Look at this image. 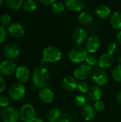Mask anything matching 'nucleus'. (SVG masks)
Instances as JSON below:
<instances>
[{"label": "nucleus", "mask_w": 121, "mask_h": 122, "mask_svg": "<svg viewBox=\"0 0 121 122\" xmlns=\"http://www.w3.org/2000/svg\"><path fill=\"white\" fill-rule=\"evenodd\" d=\"M51 76L48 69L44 66L36 68L32 74V81L34 86L37 88L44 89L49 84Z\"/></svg>", "instance_id": "1"}, {"label": "nucleus", "mask_w": 121, "mask_h": 122, "mask_svg": "<svg viewBox=\"0 0 121 122\" xmlns=\"http://www.w3.org/2000/svg\"><path fill=\"white\" fill-rule=\"evenodd\" d=\"M78 83L77 82L76 79L71 76H67L62 80L63 87L68 92H73L76 89L78 88Z\"/></svg>", "instance_id": "16"}, {"label": "nucleus", "mask_w": 121, "mask_h": 122, "mask_svg": "<svg viewBox=\"0 0 121 122\" xmlns=\"http://www.w3.org/2000/svg\"><path fill=\"white\" fill-rule=\"evenodd\" d=\"M19 117L24 122H34L36 119V112L34 107L30 104L23 105L19 111Z\"/></svg>", "instance_id": "4"}, {"label": "nucleus", "mask_w": 121, "mask_h": 122, "mask_svg": "<svg viewBox=\"0 0 121 122\" xmlns=\"http://www.w3.org/2000/svg\"><path fill=\"white\" fill-rule=\"evenodd\" d=\"M61 116V111L57 108L51 109L47 114L46 119L48 122H58Z\"/></svg>", "instance_id": "23"}, {"label": "nucleus", "mask_w": 121, "mask_h": 122, "mask_svg": "<svg viewBox=\"0 0 121 122\" xmlns=\"http://www.w3.org/2000/svg\"><path fill=\"white\" fill-rule=\"evenodd\" d=\"M93 16L88 11H83L78 16V21L83 25H88L93 21Z\"/></svg>", "instance_id": "24"}, {"label": "nucleus", "mask_w": 121, "mask_h": 122, "mask_svg": "<svg viewBox=\"0 0 121 122\" xmlns=\"http://www.w3.org/2000/svg\"><path fill=\"white\" fill-rule=\"evenodd\" d=\"M88 94H89L91 99H92L94 102H98V101H100L103 95V91L99 86L98 85L93 86L92 87L90 88Z\"/></svg>", "instance_id": "21"}, {"label": "nucleus", "mask_w": 121, "mask_h": 122, "mask_svg": "<svg viewBox=\"0 0 121 122\" xmlns=\"http://www.w3.org/2000/svg\"><path fill=\"white\" fill-rule=\"evenodd\" d=\"M78 91L81 93H83V94H86L87 92H89L90 90V86H89V84L86 82V81H80L78 84Z\"/></svg>", "instance_id": "31"}, {"label": "nucleus", "mask_w": 121, "mask_h": 122, "mask_svg": "<svg viewBox=\"0 0 121 122\" xmlns=\"http://www.w3.org/2000/svg\"><path fill=\"white\" fill-rule=\"evenodd\" d=\"M34 122H44L43 121V119H40V118H36Z\"/></svg>", "instance_id": "42"}, {"label": "nucleus", "mask_w": 121, "mask_h": 122, "mask_svg": "<svg viewBox=\"0 0 121 122\" xmlns=\"http://www.w3.org/2000/svg\"><path fill=\"white\" fill-rule=\"evenodd\" d=\"M11 103V99L9 97L7 96H1L0 97V107L4 108L9 107Z\"/></svg>", "instance_id": "33"}, {"label": "nucleus", "mask_w": 121, "mask_h": 122, "mask_svg": "<svg viewBox=\"0 0 121 122\" xmlns=\"http://www.w3.org/2000/svg\"><path fill=\"white\" fill-rule=\"evenodd\" d=\"M39 97L41 102L46 104L51 103L55 97L54 93L48 88L41 89L39 92Z\"/></svg>", "instance_id": "17"}, {"label": "nucleus", "mask_w": 121, "mask_h": 122, "mask_svg": "<svg viewBox=\"0 0 121 122\" xmlns=\"http://www.w3.org/2000/svg\"><path fill=\"white\" fill-rule=\"evenodd\" d=\"M37 1L35 0H26L23 1L22 7L26 12H32L37 8Z\"/></svg>", "instance_id": "25"}, {"label": "nucleus", "mask_w": 121, "mask_h": 122, "mask_svg": "<svg viewBox=\"0 0 121 122\" xmlns=\"http://www.w3.org/2000/svg\"><path fill=\"white\" fill-rule=\"evenodd\" d=\"M46 62V61H45V60H44L43 58H41V59L39 60V64L41 65V66H42L43 65H44Z\"/></svg>", "instance_id": "41"}, {"label": "nucleus", "mask_w": 121, "mask_h": 122, "mask_svg": "<svg viewBox=\"0 0 121 122\" xmlns=\"http://www.w3.org/2000/svg\"><path fill=\"white\" fill-rule=\"evenodd\" d=\"M7 37V31L5 27L0 26V44L4 42Z\"/></svg>", "instance_id": "36"}, {"label": "nucleus", "mask_w": 121, "mask_h": 122, "mask_svg": "<svg viewBox=\"0 0 121 122\" xmlns=\"http://www.w3.org/2000/svg\"><path fill=\"white\" fill-rule=\"evenodd\" d=\"M8 32L11 36L15 38H19L24 34L25 30L22 24L19 22H13L8 26Z\"/></svg>", "instance_id": "13"}, {"label": "nucleus", "mask_w": 121, "mask_h": 122, "mask_svg": "<svg viewBox=\"0 0 121 122\" xmlns=\"http://www.w3.org/2000/svg\"><path fill=\"white\" fill-rule=\"evenodd\" d=\"M116 39H117V41L118 42V44L121 45V31H119V32L118 33L116 36Z\"/></svg>", "instance_id": "39"}, {"label": "nucleus", "mask_w": 121, "mask_h": 122, "mask_svg": "<svg viewBox=\"0 0 121 122\" xmlns=\"http://www.w3.org/2000/svg\"><path fill=\"white\" fill-rule=\"evenodd\" d=\"M113 79L118 82H121V64H118L112 71Z\"/></svg>", "instance_id": "28"}, {"label": "nucleus", "mask_w": 121, "mask_h": 122, "mask_svg": "<svg viewBox=\"0 0 121 122\" xmlns=\"http://www.w3.org/2000/svg\"><path fill=\"white\" fill-rule=\"evenodd\" d=\"M5 2L9 8L14 10H18L23 4L22 0H6Z\"/></svg>", "instance_id": "27"}, {"label": "nucleus", "mask_w": 121, "mask_h": 122, "mask_svg": "<svg viewBox=\"0 0 121 122\" xmlns=\"http://www.w3.org/2000/svg\"><path fill=\"white\" fill-rule=\"evenodd\" d=\"M101 42L100 39L97 36L92 35L88 38L86 41L85 49L90 53H96L100 48Z\"/></svg>", "instance_id": "12"}, {"label": "nucleus", "mask_w": 121, "mask_h": 122, "mask_svg": "<svg viewBox=\"0 0 121 122\" xmlns=\"http://www.w3.org/2000/svg\"><path fill=\"white\" fill-rule=\"evenodd\" d=\"M2 3H3V1H1V0H0V6L2 4Z\"/></svg>", "instance_id": "45"}, {"label": "nucleus", "mask_w": 121, "mask_h": 122, "mask_svg": "<svg viewBox=\"0 0 121 122\" xmlns=\"http://www.w3.org/2000/svg\"><path fill=\"white\" fill-rule=\"evenodd\" d=\"M92 68L86 64H82L78 66L74 71L73 75L76 79L83 81L89 79L93 74Z\"/></svg>", "instance_id": "5"}, {"label": "nucleus", "mask_w": 121, "mask_h": 122, "mask_svg": "<svg viewBox=\"0 0 121 122\" xmlns=\"http://www.w3.org/2000/svg\"><path fill=\"white\" fill-rule=\"evenodd\" d=\"M6 88V82L3 76L0 74V92H3Z\"/></svg>", "instance_id": "37"}, {"label": "nucleus", "mask_w": 121, "mask_h": 122, "mask_svg": "<svg viewBox=\"0 0 121 122\" xmlns=\"http://www.w3.org/2000/svg\"><path fill=\"white\" fill-rule=\"evenodd\" d=\"M20 48L14 42H9L6 44L3 48V52L4 56L9 60L15 59L19 57L20 54Z\"/></svg>", "instance_id": "7"}, {"label": "nucleus", "mask_w": 121, "mask_h": 122, "mask_svg": "<svg viewBox=\"0 0 121 122\" xmlns=\"http://www.w3.org/2000/svg\"><path fill=\"white\" fill-rule=\"evenodd\" d=\"M1 119L4 122H18L19 119V113L13 107L4 108L1 110Z\"/></svg>", "instance_id": "6"}, {"label": "nucleus", "mask_w": 121, "mask_h": 122, "mask_svg": "<svg viewBox=\"0 0 121 122\" xmlns=\"http://www.w3.org/2000/svg\"><path fill=\"white\" fill-rule=\"evenodd\" d=\"M96 14L101 19H107L111 14V9L104 4L99 5L96 9Z\"/></svg>", "instance_id": "22"}, {"label": "nucleus", "mask_w": 121, "mask_h": 122, "mask_svg": "<svg viewBox=\"0 0 121 122\" xmlns=\"http://www.w3.org/2000/svg\"><path fill=\"white\" fill-rule=\"evenodd\" d=\"M92 79L98 86H103L108 81V75L103 69H97L93 72Z\"/></svg>", "instance_id": "10"}, {"label": "nucleus", "mask_w": 121, "mask_h": 122, "mask_svg": "<svg viewBox=\"0 0 121 122\" xmlns=\"http://www.w3.org/2000/svg\"><path fill=\"white\" fill-rule=\"evenodd\" d=\"M116 99H117V102L121 104V91L118 93V94L116 96Z\"/></svg>", "instance_id": "40"}, {"label": "nucleus", "mask_w": 121, "mask_h": 122, "mask_svg": "<svg viewBox=\"0 0 121 122\" xmlns=\"http://www.w3.org/2000/svg\"><path fill=\"white\" fill-rule=\"evenodd\" d=\"M11 24V17L6 14H4L0 16V26L5 27L9 26Z\"/></svg>", "instance_id": "29"}, {"label": "nucleus", "mask_w": 121, "mask_h": 122, "mask_svg": "<svg viewBox=\"0 0 121 122\" xmlns=\"http://www.w3.org/2000/svg\"><path fill=\"white\" fill-rule=\"evenodd\" d=\"M81 116L83 119L87 122L91 121L96 116V109L91 104L85 105L81 109Z\"/></svg>", "instance_id": "18"}, {"label": "nucleus", "mask_w": 121, "mask_h": 122, "mask_svg": "<svg viewBox=\"0 0 121 122\" xmlns=\"http://www.w3.org/2000/svg\"><path fill=\"white\" fill-rule=\"evenodd\" d=\"M43 59L46 62L55 63L58 61L61 58V52L60 49L53 46H49L43 51Z\"/></svg>", "instance_id": "2"}, {"label": "nucleus", "mask_w": 121, "mask_h": 122, "mask_svg": "<svg viewBox=\"0 0 121 122\" xmlns=\"http://www.w3.org/2000/svg\"><path fill=\"white\" fill-rule=\"evenodd\" d=\"M86 102H87V99L84 95L80 94V95H77L74 99V102L75 104L78 107H84L85 105H86Z\"/></svg>", "instance_id": "30"}, {"label": "nucleus", "mask_w": 121, "mask_h": 122, "mask_svg": "<svg viewBox=\"0 0 121 122\" xmlns=\"http://www.w3.org/2000/svg\"><path fill=\"white\" fill-rule=\"evenodd\" d=\"M113 61H114V59L113 56L106 53L102 54L100 56L98 61V64L101 69H106L111 66V65L113 64Z\"/></svg>", "instance_id": "19"}, {"label": "nucleus", "mask_w": 121, "mask_h": 122, "mask_svg": "<svg viewBox=\"0 0 121 122\" xmlns=\"http://www.w3.org/2000/svg\"><path fill=\"white\" fill-rule=\"evenodd\" d=\"M66 7L73 11H81L86 6V1L83 0H66L64 2Z\"/></svg>", "instance_id": "14"}, {"label": "nucleus", "mask_w": 121, "mask_h": 122, "mask_svg": "<svg viewBox=\"0 0 121 122\" xmlns=\"http://www.w3.org/2000/svg\"><path fill=\"white\" fill-rule=\"evenodd\" d=\"M72 40L78 46L81 45L88 39L87 31L83 27H77L72 32Z\"/></svg>", "instance_id": "9"}, {"label": "nucleus", "mask_w": 121, "mask_h": 122, "mask_svg": "<svg viewBox=\"0 0 121 122\" xmlns=\"http://www.w3.org/2000/svg\"><path fill=\"white\" fill-rule=\"evenodd\" d=\"M25 87L21 84H14L9 89V98L14 101L21 100L25 95Z\"/></svg>", "instance_id": "8"}, {"label": "nucleus", "mask_w": 121, "mask_h": 122, "mask_svg": "<svg viewBox=\"0 0 121 122\" xmlns=\"http://www.w3.org/2000/svg\"><path fill=\"white\" fill-rule=\"evenodd\" d=\"M118 46L116 43L115 42H113V43H111L108 46V48H107V51H108V54H109L110 55L113 56L114 54H116L118 51Z\"/></svg>", "instance_id": "32"}, {"label": "nucleus", "mask_w": 121, "mask_h": 122, "mask_svg": "<svg viewBox=\"0 0 121 122\" xmlns=\"http://www.w3.org/2000/svg\"><path fill=\"white\" fill-rule=\"evenodd\" d=\"M16 79L20 82H26L30 77V71L25 66H19L15 71Z\"/></svg>", "instance_id": "15"}, {"label": "nucleus", "mask_w": 121, "mask_h": 122, "mask_svg": "<svg viewBox=\"0 0 121 122\" xmlns=\"http://www.w3.org/2000/svg\"><path fill=\"white\" fill-rule=\"evenodd\" d=\"M117 61H118V63H119V64H121V56L118 57Z\"/></svg>", "instance_id": "44"}, {"label": "nucleus", "mask_w": 121, "mask_h": 122, "mask_svg": "<svg viewBox=\"0 0 121 122\" xmlns=\"http://www.w3.org/2000/svg\"><path fill=\"white\" fill-rule=\"evenodd\" d=\"M85 61L86 62L87 65L91 67L96 66L98 63V60H97L96 57L93 55H88Z\"/></svg>", "instance_id": "34"}, {"label": "nucleus", "mask_w": 121, "mask_h": 122, "mask_svg": "<svg viewBox=\"0 0 121 122\" xmlns=\"http://www.w3.org/2000/svg\"><path fill=\"white\" fill-rule=\"evenodd\" d=\"M105 104L102 101H98V102H96L95 104H94V108L96 109V111L97 112H103L104 109H105Z\"/></svg>", "instance_id": "35"}, {"label": "nucleus", "mask_w": 121, "mask_h": 122, "mask_svg": "<svg viewBox=\"0 0 121 122\" xmlns=\"http://www.w3.org/2000/svg\"><path fill=\"white\" fill-rule=\"evenodd\" d=\"M110 22L113 29L121 31V12L115 11L110 17Z\"/></svg>", "instance_id": "20"}, {"label": "nucleus", "mask_w": 121, "mask_h": 122, "mask_svg": "<svg viewBox=\"0 0 121 122\" xmlns=\"http://www.w3.org/2000/svg\"><path fill=\"white\" fill-rule=\"evenodd\" d=\"M16 70V64L9 59L4 60L0 64V74L4 76H10Z\"/></svg>", "instance_id": "11"}, {"label": "nucleus", "mask_w": 121, "mask_h": 122, "mask_svg": "<svg viewBox=\"0 0 121 122\" xmlns=\"http://www.w3.org/2000/svg\"><path fill=\"white\" fill-rule=\"evenodd\" d=\"M58 122H70L67 119H60Z\"/></svg>", "instance_id": "43"}, {"label": "nucleus", "mask_w": 121, "mask_h": 122, "mask_svg": "<svg viewBox=\"0 0 121 122\" xmlns=\"http://www.w3.org/2000/svg\"><path fill=\"white\" fill-rule=\"evenodd\" d=\"M39 2L45 6H49L53 4L54 1L53 0H39Z\"/></svg>", "instance_id": "38"}, {"label": "nucleus", "mask_w": 121, "mask_h": 122, "mask_svg": "<svg viewBox=\"0 0 121 122\" xmlns=\"http://www.w3.org/2000/svg\"><path fill=\"white\" fill-rule=\"evenodd\" d=\"M65 4L61 1H54L51 5V10L56 14H60L65 10Z\"/></svg>", "instance_id": "26"}, {"label": "nucleus", "mask_w": 121, "mask_h": 122, "mask_svg": "<svg viewBox=\"0 0 121 122\" xmlns=\"http://www.w3.org/2000/svg\"><path fill=\"white\" fill-rule=\"evenodd\" d=\"M88 56L87 51L81 46H74L69 52L68 58L73 63H81L86 61Z\"/></svg>", "instance_id": "3"}]
</instances>
